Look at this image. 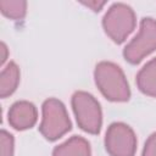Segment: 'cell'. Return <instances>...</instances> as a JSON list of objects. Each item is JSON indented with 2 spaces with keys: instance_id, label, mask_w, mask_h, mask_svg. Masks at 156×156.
I'll use <instances>...</instances> for the list:
<instances>
[{
  "instance_id": "cell-1",
  "label": "cell",
  "mask_w": 156,
  "mask_h": 156,
  "mask_svg": "<svg viewBox=\"0 0 156 156\" xmlns=\"http://www.w3.org/2000/svg\"><path fill=\"white\" fill-rule=\"evenodd\" d=\"M94 79L96 87L107 100L113 102H124L129 100V84L123 71L116 63L110 61L99 62L94 71Z\"/></svg>"
},
{
  "instance_id": "cell-2",
  "label": "cell",
  "mask_w": 156,
  "mask_h": 156,
  "mask_svg": "<svg viewBox=\"0 0 156 156\" xmlns=\"http://www.w3.org/2000/svg\"><path fill=\"white\" fill-rule=\"evenodd\" d=\"M41 112L43 117L39 132L46 140L55 141L71 130V119L65 105L60 100L55 98L45 100L41 106Z\"/></svg>"
},
{
  "instance_id": "cell-3",
  "label": "cell",
  "mask_w": 156,
  "mask_h": 156,
  "mask_svg": "<svg viewBox=\"0 0 156 156\" xmlns=\"http://www.w3.org/2000/svg\"><path fill=\"white\" fill-rule=\"evenodd\" d=\"M136 18L134 10L123 2H115L102 18L105 33L116 44H122L134 30Z\"/></svg>"
},
{
  "instance_id": "cell-4",
  "label": "cell",
  "mask_w": 156,
  "mask_h": 156,
  "mask_svg": "<svg viewBox=\"0 0 156 156\" xmlns=\"http://www.w3.org/2000/svg\"><path fill=\"white\" fill-rule=\"evenodd\" d=\"M71 104L78 127L89 134H99L102 124V112L99 101L91 94L79 90L72 95Z\"/></svg>"
},
{
  "instance_id": "cell-5",
  "label": "cell",
  "mask_w": 156,
  "mask_h": 156,
  "mask_svg": "<svg viewBox=\"0 0 156 156\" xmlns=\"http://www.w3.org/2000/svg\"><path fill=\"white\" fill-rule=\"evenodd\" d=\"M156 50V20L144 17L140 21L139 32L123 49L126 61L138 65L147 55Z\"/></svg>"
},
{
  "instance_id": "cell-6",
  "label": "cell",
  "mask_w": 156,
  "mask_h": 156,
  "mask_svg": "<svg viewBox=\"0 0 156 156\" xmlns=\"http://www.w3.org/2000/svg\"><path fill=\"white\" fill-rule=\"evenodd\" d=\"M105 149L110 156H134L136 151V136L126 123H111L105 135Z\"/></svg>"
},
{
  "instance_id": "cell-7",
  "label": "cell",
  "mask_w": 156,
  "mask_h": 156,
  "mask_svg": "<svg viewBox=\"0 0 156 156\" xmlns=\"http://www.w3.org/2000/svg\"><path fill=\"white\" fill-rule=\"evenodd\" d=\"M9 123L16 130H24L32 128L38 119L37 107L26 100L16 101L9 110L7 113Z\"/></svg>"
},
{
  "instance_id": "cell-8",
  "label": "cell",
  "mask_w": 156,
  "mask_h": 156,
  "mask_svg": "<svg viewBox=\"0 0 156 156\" xmlns=\"http://www.w3.org/2000/svg\"><path fill=\"white\" fill-rule=\"evenodd\" d=\"M90 144L82 136L73 135L65 143L56 146L52 151V156H90Z\"/></svg>"
},
{
  "instance_id": "cell-9",
  "label": "cell",
  "mask_w": 156,
  "mask_h": 156,
  "mask_svg": "<svg viewBox=\"0 0 156 156\" xmlns=\"http://www.w3.org/2000/svg\"><path fill=\"white\" fill-rule=\"evenodd\" d=\"M136 85L143 94L156 98V57L146 62L138 72Z\"/></svg>"
},
{
  "instance_id": "cell-10",
  "label": "cell",
  "mask_w": 156,
  "mask_h": 156,
  "mask_svg": "<svg viewBox=\"0 0 156 156\" xmlns=\"http://www.w3.org/2000/svg\"><path fill=\"white\" fill-rule=\"evenodd\" d=\"M20 83V68L13 62L10 61L0 73V96L7 98L15 93Z\"/></svg>"
},
{
  "instance_id": "cell-11",
  "label": "cell",
  "mask_w": 156,
  "mask_h": 156,
  "mask_svg": "<svg viewBox=\"0 0 156 156\" xmlns=\"http://www.w3.org/2000/svg\"><path fill=\"white\" fill-rule=\"evenodd\" d=\"M0 11L7 18L13 21H21L27 12V2L23 0H1Z\"/></svg>"
},
{
  "instance_id": "cell-12",
  "label": "cell",
  "mask_w": 156,
  "mask_h": 156,
  "mask_svg": "<svg viewBox=\"0 0 156 156\" xmlns=\"http://www.w3.org/2000/svg\"><path fill=\"white\" fill-rule=\"evenodd\" d=\"M13 135L2 129L0 132V156H13Z\"/></svg>"
},
{
  "instance_id": "cell-13",
  "label": "cell",
  "mask_w": 156,
  "mask_h": 156,
  "mask_svg": "<svg viewBox=\"0 0 156 156\" xmlns=\"http://www.w3.org/2000/svg\"><path fill=\"white\" fill-rule=\"evenodd\" d=\"M141 156H156V132L152 133L145 141Z\"/></svg>"
},
{
  "instance_id": "cell-14",
  "label": "cell",
  "mask_w": 156,
  "mask_h": 156,
  "mask_svg": "<svg viewBox=\"0 0 156 156\" xmlns=\"http://www.w3.org/2000/svg\"><path fill=\"white\" fill-rule=\"evenodd\" d=\"M82 4H83L84 6H87V7L91 9L93 11L98 12V11H100V10L104 7V5L106 4V1H98V0H93V1H82Z\"/></svg>"
},
{
  "instance_id": "cell-15",
  "label": "cell",
  "mask_w": 156,
  "mask_h": 156,
  "mask_svg": "<svg viewBox=\"0 0 156 156\" xmlns=\"http://www.w3.org/2000/svg\"><path fill=\"white\" fill-rule=\"evenodd\" d=\"M1 50H2V57H1V65H4V62L6 61V54H7V48L5 45V43H1Z\"/></svg>"
}]
</instances>
